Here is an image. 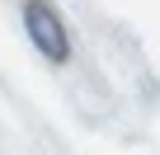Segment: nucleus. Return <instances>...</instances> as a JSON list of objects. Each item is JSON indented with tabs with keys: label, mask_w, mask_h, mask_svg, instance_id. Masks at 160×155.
Segmentation results:
<instances>
[{
	"label": "nucleus",
	"mask_w": 160,
	"mask_h": 155,
	"mask_svg": "<svg viewBox=\"0 0 160 155\" xmlns=\"http://www.w3.org/2000/svg\"><path fill=\"white\" fill-rule=\"evenodd\" d=\"M24 24H28L33 42H38L52 61L66 56V33H61V24H57V14H52L47 5H28V10H24Z\"/></svg>",
	"instance_id": "obj_1"
}]
</instances>
